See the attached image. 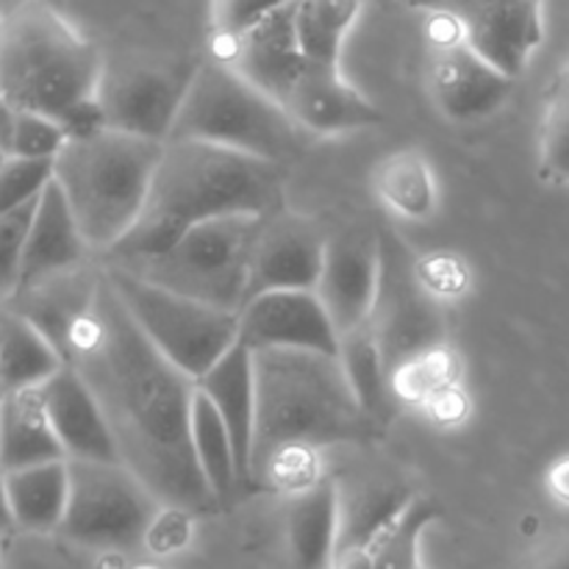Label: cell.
Masks as SVG:
<instances>
[{"label": "cell", "instance_id": "d590c367", "mask_svg": "<svg viewBox=\"0 0 569 569\" xmlns=\"http://www.w3.org/2000/svg\"><path fill=\"white\" fill-rule=\"evenodd\" d=\"M292 3H298V0H211V26H214L217 42L239 37L256 22Z\"/></svg>", "mask_w": 569, "mask_h": 569}, {"label": "cell", "instance_id": "5bb4252c", "mask_svg": "<svg viewBox=\"0 0 569 569\" xmlns=\"http://www.w3.org/2000/svg\"><path fill=\"white\" fill-rule=\"evenodd\" d=\"M326 242L328 237L309 217L283 206L261 217L250 253L248 300L264 292H315Z\"/></svg>", "mask_w": 569, "mask_h": 569}, {"label": "cell", "instance_id": "cb8c5ba5", "mask_svg": "<svg viewBox=\"0 0 569 569\" xmlns=\"http://www.w3.org/2000/svg\"><path fill=\"white\" fill-rule=\"evenodd\" d=\"M67 461L39 389L0 398V472Z\"/></svg>", "mask_w": 569, "mask_h": 569}, {"label": "cell", "instance_id": "7bdbcfd3", "mask_svg": "<svg viewBox=\"0 0 569 569\" xmlns=\"http://www.w3.org/2000/svg\"><path fill=\"white\" fill-rule=\"evenodd\" d=\"M556 111H561V114H565L567 120H569V89L565 92V98H561L559 103H556Z\"/></svg>", "mask_w": 569, "mask_h": 569}, {"label": "cell", "instance_id": "ac0fdd59", "mask_svg": "<svg viewBox=\"0 0 569 569\" xmlns=\"http://www.w3.org/2000/svg\"><path fill=\"white\" fill-rule=\"evenodd\" d=\"M283 111L303 133L331 137V133L361 131L381 126L383 114L353 83L345 81L342 70L306 67L303 76L283 100Z\"/></svg>", "mask_w": 569, "mask_h": 569}, {"label": "cell", "instance_id": "277c9868", "mask_svg": "<svg viewBox=\"0 0 569 569\" xmlns=\"http://www.w3.org/2000/svg\"><path fill=\"white\" fill-rule=\"evenodd\" d=\"M103 56L48 0L0 9V98L61 122L98 98Z\"/></svg>", "mask_w": 569, "mask_h": 569}, {"label": "cell", "instance_id": "ffe728a7", "mask_svg": "<svg viewBox=\"0 0 569 569\" xmlns=\"http://www.w3.org/2000/svg\"><path fill=\"white\" fill-rule=\"evenodd\" d=\"M39 395H42L50 426H53L67 459L120 461L98 400L70 365H64L50 381H44L39 387Z\"/></svg>", "mask_w": 569, "mask_h": 569}, {"label": "cell", "instance_id": "f35d334b", "mask_svg": "<svg viewBox=\"0 0 569 569\" xmlns=\"http://www.w3.org/2000/svg\"><path fill=\"white\" fill-rule=\"evenodd\" d=\"M14 128H17V109L0 98V144L9 150V156H11V139H14Z\"/></svg>", "mask_w": 569, "mask_h": 569}, {"label": "cell", "instance_id": "4dcf8cb0", "mask_svg": "<svg viewBox=\"0 0 569 569\" xmlns=\"http://www.w3.org/2000/svg\"><path fill=\"white\" fill-rule=\"evenodd\" d=\"M339 359H342L350 387H353L356 398L365 406L367 415L383 420L392 383H389L387 370H383L381 350H378L376 337H372L370 322L339 339Z\"/></svg>", "mask_w": 569, "mask_h": 569}, {"label": "cell", "instance_id": "ba28073f", "mask_svg": "<svg viewBox=\"0 0 569 569\" xmlns=\"http://www.w3.org/2000/svg\"><path fill=\"white\" fill-rule=\"evenodd\" d=\"M103 272L139 331L192 381L206 376L239 342V315L167 292L122 267L103 264Z\"/></svg>", "mask_w": 569, "mask_h": 569}, {"label": "cell", "instance_id": "f6af8a7d", "mask_svg": "<svg viewBox=\"0 0 569 569\" xmlns=\"http://www.w3.org/2000/svg\"><path fill=\"white\" fill-rule=\"evenodd\" d=\"M400 3H406V6H411V9H417V6H420V0H400Z\"/></svg>", "mask_w": 569, "mask_h": 569}, {"label": "cell", "instance_id": "e0dca14e", "mask_svg": "<svg viewBox=\"0 0 569 569\" xmlns=\"http://www.w3.org/2000/svg\"><path fill=\"white\" fill-rule=\"evenodd\" d=\"M217 59L226 61L244 81L283 106L306 70L298 28H295V3L264 17L239 37L226 39Z\"/></svg>", "mask_w": 569, "mask_h": 569}, {"label": "cell", "instance_id": "d4e9b609", "mask_svg": "<svg viewBox=\"0 0 569 569\" xmlns=\"http://www.w3.org/2000/svg\"><path fill=\"white\" fill-rule=\"evenodd\" d=\"M287 548L295 569H331L337 548V489L320 478L287 506Z\"/></svg>", "mask_w": 569, "mask_h": 569}, {"label": "cell", "instance_id": "83f0119b", "mask_svg": "<svg viewBox=\"0 0 569 569\" xmlns=\"http://www.w3.org/2000/svg\"><path fill=\"white\" fill-rule=\"evenodd\" d=\"M361 11V0H298L295 28L306 67L339 70L345 39Z\"/></svg>", "mask_w": 569, "mask_h": 569}, {"label": "cell", "instance_id": "484cf974", "mask_svg": "<svg viewBox=\"0 0 569 569\" xmlns=\"http://www.w3.org/2000/svg\"><path fill=\"white\" fill-rule=\"evenodd\" d=\"M64 367L59 350L17 311H0V398L39 389Z\"/></svg>", "mask_w": 569, "mask_h": 569}, {"label": "cell", "instance_id": "74e56055", "mask_svg": "<svg viewBox=\"0 0 569 569\" xmlns=\"http://www.w3.org/2000/svg\"><path fill=\"white\" fill-rule=\"evenodd\" d=\"M503 3H515V0H450V3L439 11H442L445 17H450L453 22H459L465 20V17L495 9V6H503Z\"/></svg>", "mask_w": 569, "mask_h": 569}, {"label": "cell", "instance_id": "7a4b0ae2", "mask_svg": "<svg viewBox=\"0 0 569 569\" xmlns=\"http://www.w3.org/2000/svg\"><path fill=\"white\" fill-rule=\"evenodd\" d=\"M287 167L206 142H164L137 226L106 256L109 264L153 256L189 228L231 214L281 209Z\"/></svg>", "mask_w": 569, "mask_h": 569}, {"label": "cell", "instance_id": "7c38bea8", "mask_svg": "<svg viewBox=\"0 0 569 569\" xmlns=\"http://www.w3.org/2000/svg\"><path fill=\"white\" fill-rule=\"evenodd\" d=\"M192 72L194 64L183 72L161 64H106L98 100L109 128L167 142Z\"/></svg>", "mask_w": 569, "mask_h": 569}, {"label": "cell", "instance_id": "4fadbf2b", "mask_svg": "<svg viewBox=\"0 0 569 569\" xmlns=\"http://www.w3.org/2000/svg\"><path fill=\"white\" fill-rule=\"evenodd\" d=\"M381 272V237L367 226H350L328 237L315 295L331 317L339 339L367 326Z\"/></svg>", "mask_w": 569, "mask_h": 569}, {"label": "cell", "instance_id": "e575fe53", "mask_svg": "<svg viewBox=\"0 0 569 569\" xmlns=\"http://www.w3.org/2000/svg\"><path fill=\"white\" fill-rule=\"evenodd\" d=\"M33 209H37V203L14 211V214L0 217V300H11L20 287L22 253H26Z\"/></svg>", "mask_w": 569, "mask_h": 569}, {"label": "cell", "instance_id": "d6a6232c", "mask_svg": "<svg viewBox=\"0 0 569 569\" xmlns=\"http://www.w3.org/2000/svg\"><path fill=\"white\" fill-rule=\"evenodd\" d=\"M53 181V161L14 159L0 172V217L14 214L26 206L37 203L44 187Z\"/></svg>", "mask_w": 569, "mask_h": 569}, {"label": "cell", "instance_id": "b9f144b4", "mask_svg": "<svg viewBox=\"0 0 569 569\" xmlns=\"http://www.w3.org/2000/svg\"><path fill=\"white\" fill-rule=\"evenodd\" d=\"M450 0H420V6H417V9H433V11H439V9H445V6H448Z\"/></svg>", "mask_w": 569, "mask_h": 569}, {"label": "cell", "instance_id": "44dd1931", "mask_svg": "<svg viewBox=\"0 0 569 569\" xmlns=\"http://www.w3.org/2000/svg\"><path fill=\"white\" fill-rule=\"evenodd\" d=\"M461 39L503 76L517 78L545 39L542 0H515L456 22Z\"/></svg>", "mask_w": 569, "mask_h": 569}, {"label": "cell", "instance_id": "60d3db41", "mask_svg": "<svg viewBox=\"0 0 569 569\" xmlns=\"http://www.w3.org/2000/svg\"><path fill=\"white\" fill-rule=\"evenodd\" d=\"M14 515H11L9 506V489H6V476L0 472V533L14 531Z\"/></svg>", "mask_w": 569, "mask_h": 569}, {"label": "cell", "instance_id": "9a60e30c", "mask_svg": "<svg viewBox=\"0 0 569 569\" xmlns=\"http://www.w3.org/2000/svg\"><path fill=\"white\" fill-rule=\"evenodd\" d=\"M248 350H317L339 356V333L315 292H264L239 311Z\"/></svg>", "mask_w": 569, "mask_h": 569}, {"label": "cell", "instance_id": "f1b7e54d", "mask_svg": "<svg viewBox=\"0 0 569 569\" xmlns=\"http://www.w3.org/2000/svg\"><path fill=\"white\" fill-rule=\"evenodd\" d=\"M378 198L406 220H428L437 209V183L420 150H395L372 170Z\"/></svg>", "mask_w": 569, "mask_h": 569}, {"label": "cell", "instance_id": "2e32d148", "mask_svg": "<svg viewBox=\"0 0 569 569\" xmlns=\"http://www.w3.org/2000/svg\"><path fill=\"white\" fill-rule=\"evenodd\" d=\"M515 78L476 53L465 39L442 44L428 61V94L439 114L453 122H478L503 109Z\"/></svg>", "mask_w": 569, "mask_h": 569}, {"label": "cell", "instance_id": "836d02e7", "mask_svg": "<svg viewBox=\"0 0 569 569\" xmlns=\"http://www.w3.org/2000/svg\"><path fill=\"white\" fill-rule=\"evenodd\" d=\"M67 144L64 128L56 120L31 111H17L14 139H11V156L31 161H53Z\"/></svg>", "mask_w": 569, "mask_h": 569}, {"label": "cell", "instance_id": "30bf717a", "mask_svg": "<svg viewBox=\"0 0 569 569\" xmlns=\"http://www.w3.org/2000/svg\"><path fill=\"white\" fill-rule=\"evenodd\" d=\"M70 467V500L59 533L83 548H133L148 537L164 506L120 461H76Z\"/></svg>", "mask_w": 569, "mask_h": 569}, {"label": "cell", "instance_id": "6da1fadb", "mask_svg": "<svg viewBox=\"0 0 569 569\" xmlns=\"http://www.w3.org/2000/svg\"><path fill=\"white\" fill-rule=\"evenodd\" d=\"M67 365L98 400L120 465L164 509L206 515L220 506L192 450L198 383L139 331L106 272L92 309L72 333Z\"/></svg>", "mask_w": 569, "mask_h": 569}, {"label": "cell", "instance_id": "ab89813d", "mask_svg": "<svg viewBox=\"0 0 569 569\" xmlns=\"http://www.w3.org/2000/svg\"><path fill=\"white\" fill-rule=\"evenodd\" d=\"M533 569H569V542H561L556 545L553 550H548V553L533 565Z\"/></svg>", "mask_w": 569, "mask_h": 569}, {"label": "cell", "instance_id": "d6986e66", "mask_svg": "<svg viewBox=\"0 0 569 569\" xmlns=\"http://www.w3.org/2000/svg\"><path fill=\"white\" fill-rule=\"evenodd\" d=\"M92 256L94 253L78 231V222L67 206L64 192L59 189V183L50 181L44 192L39 194L37 209H33L17 292L50 281L56 276H64V272L81 270V267L92 264Z\"/></svg>", "mask_w": 569, "mask_h": 569}, {"label": "cell", "instance_id": "8d00e7d4", "mask_svg": "<svg viewBox=\"0 0 569 569\" xmlns=\"http://www.w3.org/2000/svg\"><path fill=\"white\" fill-rule=\"evenodd\" d=\"M542 159L548 172H553L556 178H569V120L556 109L545 131Z\"/></svg>", "mask_w": 569, "mask_h": 569}, {"label": "cell", "instance_id": "f546056e", "mask_svg": "<svg viewBox=\"0 0 569 569\" xmlns=\"http://www.w3.org/2000/svg\"><path fill=\"white\" fill-rule=\"evenodd\" d=\"M192 450L200 472H203L206 483H209L217 500H222L233 487L242 483L239 481L237 450H233L231 433H228L220 411L211 406V400L200 389L194 392L192 403Z\"/></svg>", "mask_w": 569, "mask_h": 569}, {"label": "cell", "instance_id": "9c48e42d", "mask_svg": "<svg viewBox=\"0 0 569 569\" xmlns=\"http://www.w3.org/2000/svg\"><path fill=\"white\" fill-rule=\"evenodd\" d=\"M381 237V272L370 328L381 350L389 383H398L409 367L422 365L445 345V311L433 298L415 253L392 231Z\"/></svg>", "mask_w": 569, "mask_h": 569}, {"label": "cell", "instance_id": "5b68a950", "mask_svg": "<svg viewBox=\"0 0 569 569\" xmlns=\"http://www.w3.org/2000/svg\"><path fill=\"white\" fill-rule=\"evenodd\" d=\"M161 153L164 142L109 128L70 139L53 159V181L94 256L106 259L137 226Z\"/></svg>", "mask_w": 569, "mask_h": 569}, {"label": "cell", "instance_id": "4316f807", "mask_svg": "<svg viewBox=\"0 0 569 569\" xmlns=\"http://www.w3.org/2000/svg\"><path fill=\"white\" fill-rule=\"evenodd\" d=\"M14 526L22 531H59L70 500V467L67 461L3 472Z\"/></svg>", "mask_w": 569, "mask_h": 569}, {"label": "cell", "instance_id": "7402d4cb", "mask_svg": "<svg viewBox=\"0 0 569 569\" xmlns=\"http://www.w3.org/2000/svg\"><path fill=\"white\" fill-rule=\"evenodd\" d=\"M100 276H103V267L94 264L64 272V276H56L50 281L17 292L9 300V309L26 317L59 350V356L67 365V350H70L72 333H76L78 322L87 317V311L92 309L94 295H98L100 287Z\"/></svg>", "mask_w": 569, "mask_h": 569}, {"label": "cell", "instance_id": "8992f818", "mask_svg": "<svg viewBox=\"0 0 569 569\" xmlns=\"http://www.w3.org/2000/svg\"><path fill=\"white\" fill-rule=\"evenodd\" d=\"M167 142L217 144L287 167L300 150L303 131L281 103L214 56L194 64Z\"/></svg>", "mask_w": 569, "mask_h": 569}, {"label": "cell", "instance_id": "1f68e13d", "mask_svg": "<svg viewBox=\"0 0 569 569\" xmlns=\"http://www.w3.org/2000/svg\"><path fill=\"white\" fill-rule=\"evenodd\" d=\"M433 520H439L437 503L420 495L361 559L345 569H420V539Z\"/></svg>", "mask_w": 569, "mask_h": 569}, {"label": "cell", "instance_id": "52a82bcc", "mask_svg": "<svg viewBox=\"0 0 569 569\" xmlns=\"http://www.w3.org/2000/svg\"><path fill=\"white\" fill-rule=\"evenodd\" d=\"M259 214H231L194 226L167 250L122 261V270L181 298L239 315L248 303L250 253ZM109 264V261H103Z\"/></svg>", "mask_w": 569, "mask_h": 569}, {"label": "cell", "instance_id": "ee69618b", "mask_svg": "<svg viewBox=\"0 0 569 569\" xmlns=\"http://www.w3.org/2000/svg\"><path fill=\"white\" fill-rule=\"evenodd\" d=\"M9 159H11V156H9V150H6L3 144H0V172H3V167L9 164Z\"/></svg>", "mask_w": 569, "mask_h": 569}, {"label": "cell", "instance_id": "603a6c76", "mask_svg": "<svg viewBox=\"0 0 569 569\" xmlns=\"http://www.w3.org/2000/svg\"><path fill=\"white\" fill-rule=\"evenodd\" d=\"M198 389L211 400L231 433L237 450L239 481L248 487L250 481V442H253L256 422V376L253 353L244 345H233L206 376H200Z\"/></svg>", "mask_w": 569, "mask_h": 569}, {"label": "cell", "instance_id": "3957f363", "mask_svg": "<svg viewBox=\"0 0 569 569\" xmlns=\"http://www.w3.org/2000/svg\"><path fill=\"white\" fill-rule=\"evenodd\" d=\"M256 376V422L250 481L287 453H320L339 445H367L376 417L365 411L342 359L317 350H250Z\"/></svg>", "mask_w": 569, "mask_h": 569}, {"label": "cell", "instance_id": "8fae6325", "mask_svg": "<svg viewBox=\"0 0 569 569\" xmlns=\"http://www.w3.org/2000/svg\"><path fill=\"white\" fill-rule=\"evenodd\" d=\"M337 489V548L333 567L345 569L367 553L420 495L400 472L365 465L333 478Z\"/></svg>", "mask_w": 569, "mask_h": 569}]
</instances>
